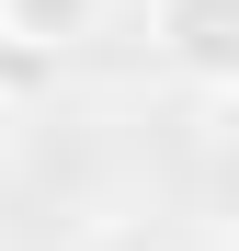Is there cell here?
<instances>
[{"instance_id":"6da1fadb","label":"cell","mask_w":239,"mask_h":251,"mask_svg":"<svg viewBox=\"0 0 239 251\" xmlns=\"http://www.w3.org/2000/svg\"><path fill=\"white\" fill-rule=\"evenodd\" d=\"M148 46L194 92H239V0H148Z\"/></svg>"},{"instance_id":"7a4b0ae2","label":"cell","mask_w":239,"mask_h":251,"mask_svg":"<svg viewBox=\"0 0 239 251\" xmlns=\"http://www.w3.org/2000/svg\"><path fill=\"white\" fill-rule=\"evenodd\" d=\"M0 23H12L34 57H57V46H80V34H103V0H0Z\"/></svg>"},{"instance_id":"3957f363","label":"cell","mask_w":239,"mask_h":251,"mask_svg":"<svg viewBox=\"0 0 239 251\" xmlns=\"http://www.w3.org/2000/svg\"><path fill=\"white\" fill-rule=\"evenodd\" d=\"M34 80H46V57H34V46H23V34H12V23H0V103H23V92H34Z\"/></svg>"}]
</instances>
